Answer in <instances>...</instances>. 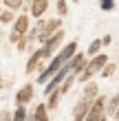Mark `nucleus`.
Segmentation results:
<instances>
[{
    "instance_id": "9b49d317",
    "label": "nucleus",
    "mask_w": 119,
    "mask_h": 121,
    "mask_svg": "<svg viewBox=\"0 0 119 121\" xmlns=\"http://www.w3.org/2000/svg\"><path fill=\"white\" fill-rule=\"evenodd\" d=\"M104 46V42L101 40H93V42H90V46H88V57H95V55H99V48Z\"/></svg>"
},
{
    "instance_id": "20e7f679",
    "label": "nucleus",
    "mask_w": 119,
    "mask_h": 121,
    "mask_svg": "<svg viewBox=\"0 0 119 121\" xmlns=\"http://www.w3.org/2000/svg\"><path fill=\"white\" fill-rule=\"evenodd\" d=\"M31 99H33V84H24V86L18 90V95H16V104L24 106V104H29Z\"/></svg>"
},
{
    "instance_id": "7ed1b4c3",
    "label": "nucleus",
    "mask_w": 119,
    "mask_h": 121,
    "mask_svg": "<svg viewBox=\"0 0 119 121\" xmlns=\"http://www.w3.org/2000/svg\"><path fill=\"white\" fill-rule=\"evenodd\" d=\"M90 108H93V101H88V99L77 101V104H75V108H73V121H84V119L88 117Z\"/></svg>"
},
{
    "instance_id": "0eeeda50",
    "label": "nucleus",
    "mask_w": 119,
    "mask_h": 121,
    "mask_svg": "<svg viewBox=\"0 0 119 121\" xmlns=\"http://www.w3.org/2000/svg\"><path fill=\"white\" fill-rule=\"evenodd\" d=\"M46 7H48V0H33L31 2V13L35 18H40V16H44Z\"/></svg>"
},
{
    "instance_id": "f03ea898",
    "label": "nucleus",
    "mask_w": 119,
    "mask_h": 121,
    "mask_svg": "<svg viewBox=\"0 0 119 121\" xmlns=\"http://www.w3.org/2000/svg\"><path fill=\"white\" fill-rule=\"evenodd\" d=\"M62 66H64L62 57H60V55H55V57L51 60V64H48L46 68H42V73L38 75V82H40V84H48V82H51L55 75L60 73V68H62Z\"/></svg>"
},
{
    "instance_id": "6ab92c4d",
    "label": "nucleus",
    "mask_w": 119,
    "mask_h": 121,
    "mask_svg": "<svg viewBox=\"0 0 119 121\" xmlns=\"http://www.w3.org/2000/svg\"><path fill=\"white\" fill-rule=\"evenodd\" d=\"M0 20H2L4 24H9V22H13V13H11V11H4L2 16H0Z\"/></svg>"
},
{
    "instance_id": "423d86ee",
    "label": "nucleus",
    "mask_w": 119,
    "mask_h": 121,
    "mask_svg": "<svg viewBox=\"0 0 119 121\" xmlns=\"http://www.w3.org/2000/svg\"><path fill=\"white\" fill-rule=\"evenodd\" d=\"M13 31L18 35H24L29 31V16H18V20L13 22Z\"/></svg>"
},
{
    "instance_id": "f257e3e1",
    "label": "nucleus",
    "mask_w": 119,
    "mask_h": 121,
    "mask_svg": "<svg viewBox=\"0 0 119 121\" xmlns=\"http://www.w3.org/2000/svg\"><path fill=\"white\" fill-rule=\"evenodd\" d=\"M106 66H108V55H106V53H99V55H95V57H90V62L86 64V68L77 75V79L84 82V84H88L90 77L97 75V73H101Z\"/></svg>"
},
{
    "instance_id": "f3484780",
    "label": "nucleus",
    "mask_w": 119,
    "mask_h": 121,
    "mask_svg": "<svg viewBox=\"0 0 119 121\" xmlns=\"http://www.w3.org/2000/svg\"><path fill=\"white\" fill-rule=\"evenodd\" d=\"M7 9H18V7H22V0H2Z\"/></svg>"
},
{
    "instance_id": "b1692460",
    "label": "nucleus",
    "mask_w": 119,
    "mask_h": 121,
    "mask_svg": "<svg viewBox=\"0 0 119 121\" xmlns=\"http://www.w3.org/2000/svg\"><path fill=\"white\" fill-rule=\"evenodd\" d=\"M73 2H79V0H73Z\"/></svg>"
},
{
    "instance_id": "412c9836",
    "label": "nucleus",
    "mask_w": 119,
    "mask_h": 121,
    "mask_svg": "<svg viewBox=\"0 0 119 121\" xmlns=\"http://www.w3.org/2000/svg\"><path fill=\"white\" fill-rule=\"evenodd\" d=\"M24 44H26V38H22V40L18 42V48H24Z\"/></svg>"
},
{
    "instance_id": "1a4fd4ad",
    "label": "nucleus",
    "mask_w": 119,
    "mask_h": 121,
    "mask_svg": "<svg viewBox=\"0 0 119 121\" xmlns=\"http://www.w3.org/2000/svg\"><path fill=\"white\" fill-rule=\"evenodd\" d=\"M42 57H44V55H42V48H38V51L29 57V62H26V73H33V70L38 68V64H40Z\"/></svg>"
},
{
    "instance_id": "4468645a",
    "label": "nucleus",
    "mask_w": 119,
    "mask_h": 121,
    "mask_svg": "<svg viewBox=\"0 0 119 121\" xmlns=\"http://www.w3.org/2000/svg\"><path fill=\"white\" fill-rule=\"evenodd\" d=\"M60 95H62L60 90H55L53 95H48V104H46L48 108H55V106H57V99H60Z\"/></svg>"
},
{
    "instance_id": "4be33fe9",
    "label": "nucleus",
    "mask_w": 119,
    "mask_h": 121,
    "mask_svg": "<svg viewBox=\"0 0 119 121\" xmlns=\"http://www.w3.org/2000/svg\"><path fill=\"white\" fill-rule=\"evenodd\" d=\"M115 121H119V110H117V115H115Z\"/></svg>"
},
{
    "instance_id": "39448f33",
    "label": "nucleus",
    "mask_w": 119,
    "mask_h": 121,
    "mask_svg": "<svg viewBox=\"0 0 119 121\" xmlns=\"http://www.w3.org/2000/svg\"><path fill=\"white\" fill-rule=\"evenodd\" d=\"M68 64H71L73 73H82V70L86 68V64H88V62H86V55H84V53H77V55H75V57L68 62Z\"/></svg>"
},
{
    "instance_id": "aec40b11",
    "label": "nucleus",
    "mask_w": 119,
    "mask_h": 121,
    "mask_svg": "<svg viewBox=\"0 0 119 121\" xmlns=\"http://www.w3.org/2000/svg\"><path fill=\"white\" fill-rule=\"evenodd\" d=\"M101 42H104V46H108L110 42H113V38H110V35H104V38H101Z\"/></svg>"
},
{
    "instance_id": "f8f14e48",
    "label": "nucleus",
    "mask_w": 119,
    "mask_h": 121,
    "mask_svg": "<svg viewBox=\"0 0 119 121\" xmlns=\"http://www.w3.org/2000/svg\"><path fill=\"white\" fill-rule=\"evenodd\" d=\"M75 79H77V77H75V75H68L66 79H64V84H62V88H60V92H62V95H64V92H68V90H71V86L75 84Z\"/></svg>"
},
{
    "instance_id": "9d476101",
    "label": "nucleus",
    "mask_w": 119,
    "mask_h": 121,
    "mask_svg": "<svg viewBox=\"0 0 119 121\" xmlns=\"http://www.w3.org/2000/svg\"><path fill=\"white\" fill-rule=\"evenodd\" d=\"M117 110H119V95H113L106 106V115H117Z\"/></svg>"
},
{
    "instance_id": "5701e85b",
    "label": "nucleus",
    "mask_w": 119,
    "mask_h": 121,
    "mask_svg": "<svg viewBox=\"0 0 119 121\" xmlns=\"http://www.w3.org/2000/svg\"><path fill=\"white\" fill-rule=\"evenodd\" d=\"M99 121H108V119H106V117H101V119H99Z\"/></svg>"
},
{
    "instance_id": "a211bd4d",
    "label": "nucleus",
    "mask_w": 119,
    "mask_h": 121,
    "mask_svg": "<svg viewBox=\"0 0 119 121\" xmlns=\"http://www.w3.org/2000/svg\"><path fill=\"white\" fill-rule=\"evenodd\" d=\"M99 4H101L104 11H113V9H115V0H101Z\"/></svg>"
},
{
    "instance_id": "ddd939ff",
    "label": "nucleus",
    "mask_w": 119,
    "mask_h": 121,
    "mask_svg": "<svg viewBox=\"0 0 119 121\" xmlns=\"http://www.w3.org/2000/svg\"><path fill=\"white\" fill-rule=\"evenodd\" d=\"M11 121H26V110H24V106H18V108H16Z\"/></svg>"
},
{
    "instance_id": "dca6fc26",
    "label": "nucleus",
    "mask_w": 119,
    "mask_h": 121,
    "mask_svg": "<svg viewBox=\"0 0 119 121\" xmlns=\"http://www.w3.org/2000/svg\"><path fill=\"white\" fill-rule=\"evenodd\" d=\"M57 13H60L62 18H64L66 13H68V7H66V0H57Z\"/></svg>"
},
{
    "instance_id": "6e6552de",
    "label": "nucleus",
    "mask_w": 119,
    "mask_h": 121,
    "mask_svg": "<svg viewBox=\"0 0 119 121\" xmlns=\"http://www.w3.org/2000/svg\"><path fill=\"white\" fill-rule=\"evenodd\" d=\"M99 97V88H97L95 82H88L86 88H84V99H88V101H95V99Z\"/></svg>"
},
{
    "instance_id": "2eb2a0df",
    "label": "nucleus",
    "mask_w": 119,
    "mask_h": 121,
    "mask_svg": "<svg viewBox=\"0 0 119 121\" xmlns=\"http://www.w3.org/2000/svg\"><path fill=\"white\" fill-rule=\"evenodd\" d=\"M115 70H117L115 64H108V66L101 70V77H104V79H106V77H113V75H115Z\"/></svg>"
}]
</instances>
